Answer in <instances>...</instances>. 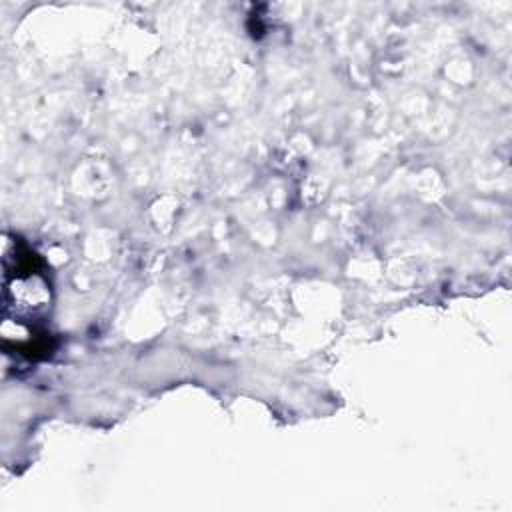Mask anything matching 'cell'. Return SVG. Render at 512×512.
<instances>
[{
    "mask_svg": "<svg viewBox=\"0 0 512 512\" xmlns=\"http://www.w3.org/2000/svg\"><path fill=\"white\" fill-rule=\"evenodd\" d=\"M50 280L44 262L24 242L4 250V312L16 322H36L50 308Z\"/></svg>",
    "mask_w": 512,
    "mask_h": 512,
    "instance_id": "6da1fadb",
    "label": "cell"
}]
</instances>
